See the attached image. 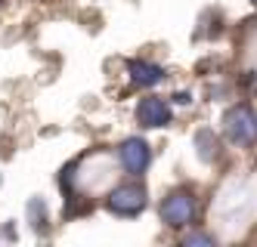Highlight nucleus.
I'll list each match as a JSON object with an SVG mask.
<instances>
[{
	"label": "nucleus",
	"mask_w": 257,
	"mask_h": 247,
	"mask_svg": "<svg viewBox=\"0 0 257 247\" xmlns=\"http://www.w3.org/2000/svg\"><path fill=\"white\" fill-rule=\"evenodd\" d=\"M195 213H198V201L189 188H174V192H168L161 207H158V216L168 229H186V225L195 222Z\"/></svg>",
	"instance_id": "nucleus-1"
},
{
	"label": "nucleus",
	"mask_w": 257,
	"mask_h": 247,
	"mask_svg": "<svg viewBox=\"0 0 257 247\" xmlns=\"http://www.w3.org/2000/svg\"><path fill=\"white\" fill-rule=\"evenodd\" d=\"M146 204H149V192H146L143 182H121V185H115L112 192L105 195L108 213L124 216V219L140 216V213L146 210Z\"/></svg>",
	"instance_id": "nucleus-2"
},
{
	"label": "nucleus",
	"mask_w": 257,
	"mask_h": 247,
	"mask_svg": "<svg viewBox=\"0 0 257 247\" xmlns=\"http://www.w3.org/2000/svg\"><path fill=\"white\" fill-rule=\"evenodd\" d=\"M223 133L232 145L251 148L257 142V115L251 111V105H229L223 111Z\"/></svg>",
	"instance_id": "nucleus-3"
},
{
	"label": "nucleus",
	"mask_w": 257,
	"mask_h": 247,
	"mask_svg": "<svg viewBox=\"0 0 257 247\" xmlns=\"http://www.w3.org/2000/svg\"><path fill=\"white\" fill-rule=\"evenodd\" d=\"M118 161L131 176H143L146 170H149V164H152V148L143 136H127L118 145Z\"/></svg>",
	"instance_id": "nucleus-4"
},
{
	"label": "nucleus",
	"mask_w": 257,
	"mask_h": 247,
	"mask_svg": "<svg viewBox=\"0 0 257 247\" xmlns=\"http://www.w3.org/2000/svg\"><path fill=\"white\" fill-rule=\"evenodd\" d=\"M171 118H174V111L168 99H161V96H143L137 102V124L143 130H161L171 124Z\"/></svg>",
	"instance_id": "nucleus-5"
},
{
	"label": "nucleus",
	"mask_w": 257,
	"mask_h": 247,
	"mask_svg": "<svg viewBox=\"0 0 257 247\" xmlns=\"http://www.w3.org/2000/svg\"><path fill=\"white\" fill-rule=\"evenodd\" d=\"M127 74L137 87H155L164 81V68L155 62H146V59H131L127 62Z\"/></svg>",
	"instance_id": "nucleus-6"
},
{
	"label": "nucleus",
	"mask_w": 257,
	"mask_h": 247,
	"mask_svg": "<svg viewBox=\"0 0 257 247\" xmlns=\"http://www.w3.org/2000/svg\"><path fill=\"white\" fill-rule=\"evenodd\" d=\"M195 145H198V158L201 161H214L220 155V142L214 136V130H198L195 133Z\"/></svg>",
	"instance_id": "nucleus-7"
},
{
	"label": "nucleus",
	"mask_w": 257,
	"mask_h": 247,
	"mask_svg": "<svg viewBox=\"0 0 257 247\" xmlns=\"http://www.w3.org/2000/svg\"><path fill=\"white\" fill-rule=\"evenodd\" d=\"M183 244H186V247H214L217 241L208 232H189V235H183Z\"/></svg>",
	"instance_id": "nucleus-8"
},
{
	"label": "nucleus",
	"mask_w": 257,
	"mask_h": 247,
	"mask_svg": "<svg viewBox=\"0 0 257 247\" xmlns=\"http://www.w3.org/2000/svg\"><path fill=\"white\" fill-rule=\"evenodd\" d=\"M28 213H31V219H34L31 225H34V229L41 232V229H44V222H47V210H44V201H38V198H34V201L28 204Z\"/></svg>",
	"instance_id": "nucleus-9"
},
{
	"label": "nucleus",
	"mask_w": 257,
	"mask_h": 247,
	"mask_svg": "<svg viewBox=\"0 0 257 247\" xmlns=\"http://www.w3.org/2000/svg\"><path fill=\"white\" fill-rule=\"evenodd\" d=\"M174 102L177 105H189L192 102V93H174Z\"/></svg>",
	"instance_id": "nucleus-10"
},
{
	"label": "nucleus",
	"mask_w": 257,
	"mask_h": 247,
	"mask_svg": "<svg viewBox=\"0 0 257 247\" xmlns=\"http://www.w3.org/2000/svg\"><path fill=\"white\" fill-rule=\"evenodd\" d=\"M251 4H254V7H257V0H251Z\"/></svg>",
	"instance_id": "nucleus-11"
}]
</instances>
